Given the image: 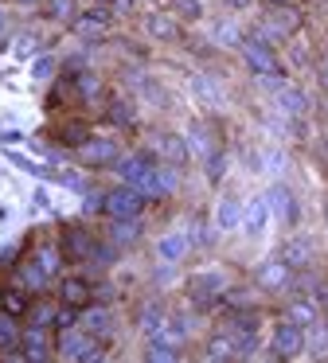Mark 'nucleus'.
<instances>
[{"instance_id": "nucleus-1", "label": "nucleus", "mask_w": 328, "mask_h": 363, "mask_svg": "<svg viewBox=\"0 0 328 363\" xmlns=\"http://www.w3.org/2000/svg\"><path fill=\"white\" fill-rule=\"evenodd\" d=\"M156 164H160V160L148 157V152H133V157H121L114 168H117V176H121V184H133L145 199H160V188H156Z\"/></svg>"}, {"instance_id": "nucleus-2", "label": "nucleus", "mask_w": 328, "mask_h": 363, "mask_svg": "<svg viewBox=\"0 0 328 363\" xmlns=\"http://www.w3.org/2000/svg\"><path fill=\"white\" fill-rule=\"evenodd\" d=\"M55 355L59 359H70V363H90V359H102V340L98 336H90L86 328H62L59 332V340H55Z\"/></svg>"}, {"instance_id": "nucleus-3", "label": "nucleus", "mask_w": 328, "mask_h": 363, "mask_svg": "<svg viewBox=\"0 0 328 363\" xmlns=\"http://www.w3.org/2000/svg\"><path fill=\"white\" fill-rule=\"evenodd\" d=\"M145 211V196L133 184H117V188L102 191V215L106 219H137Z\"/></svg>"}, {"instance_id": "nucleus-4", "label": "nucleus", "mask_w": 328, "mask_h": 363, "mask_svg": "<svg viewBox=\"0 0 328 363\" xmlns=\"http://www.w3.org/2000/svg\"><path fill=\"white\" fill-rule=\"evenodd\" d=\"M231 293V285H226V277L219 274V269H207V274H195L192 281H187V297H192L195 308H215L219 301Z\"/></svg>"}, {"instance_id": "nucleus-5", "label": "nucleus", "mask_w": 328, "mask_h": 363, "mask_svg": "<svg viewBox=\"0 0 328 363\" xmlns=\"http://www.w3.org/2000/svg\"><path fill=\"white\" fill-rule=\"evenodd\" d=\"M94 246H98V238L90 235V227H82V223H67L59 235V250L62 258L70 262H90L94 258Z\"/></svg>"}, {"instance_id": "nucleus-6", "label": "nucleus", "mask_w": 328, "mask_h": 363, "mask_svg": "<svg viewBox=\"0 0 328 363\" xmlns=\"http://www.w3.org/2000/svg\"><path fill=\"white\" fill-rule=\"evenodd\" d=\"M70 28H75V35H82V40H106L109 28H114V12L102 9V4H90V9L75 12Z\"/></svg>"}, {"instance_id": "nucleus-7", "label": "nucleus", "mask_w": 328, "mask_h": 363, "mask_svg": "<svg viewBox=\"0 0 328 363\" xmlns=\"http://www.w3.org/2000/svg\"><path fill=\"white\" fill-rule=\"evenodd\" d=\"M78 164L86 168H114L117 160H121V149H117V141H109V137H90L86 145H78L75 149Z\"/></svg>"}, {"instance_id": "nucleus-8", "label": "nucleus", "mask_w": 328, "mask_h": 363, "mask_svg": "<svg viewBox=\"0 0 328 363\" xmlns=\"http://www.w3.org/2000/svg\"><path fill=\"white\" fill-rule=\"evenodd\" d=\"M239 51H242V59H246V67L254 74H273V79H281V63H278V55L270 51V43H262V40H242L239 43Z\"/></svg>"}, {"instance_id": "nucleus-9", "label": "nucleus", "mask_w": 328, "mask_h": 363, "mask_svg": "<svg viewBox=\"0 0 328 363\" xmlns=\"http://www.w3.org/2000/svg\"><path fill=\"white\" fill-rule=\"evenodd\" d=\"M270 347H273V359H293V355H301L305 352V328L301 324H293V320H281L278 328H273V340H270Z\"/></svg>"}, {"instance_id": "nucleus-10", "label": "nucleus", "mask_w": 328, "mask_h": 363, "mask_svg": "<svg viewBox=\"0 0 328 363\" xmlns=\"http://www.w3.org/2000/svg\"><path fill=\"white\" fill-rule=\"evenodd\" d=\"M55 355V344H51V328H39V324H28L20 332V359H31V363H43Z\"/></svg>"}, {"instance_id": "nucleus-11", "label": "nucleus", "mask_w": 328, "mask_h": 363, "mask_svg": "<svg viewBox=\"0 0 328 363\" xmlns=\"http://www.w3.org/2000/svg\"><path fill=\"white\" fill-rule=\"evenodd\" d=\"M148 157L156 160H168V164H184L192 152H187V141L176 133H168V129H160V133L148 137Z\"/></svg>"}, {"instance_id": "nucleus-12", "label": "nucleus", "mask_w": 328, "mask_h": 363, "mask_svg": "<svg viewBox=\"0 0 328 363\" xmlns=\"http://www.w3.org/2000/svg\"><path fill=\"white\" fill-rule=\"evenodd\" d=\"M266 203H270V211L278 215V219L285 223V227H297V223H301V207H297L293 191H289L285 184H273L270 196H266Z\"/></svg>"}, {"instance_id": "nucleus-13", "label": "nucleus", "mask_w": 328, "mask_h": 363, "mask_svg": "<svg viewBox=\"0 0 328 363\" xmlns=\"http://www.w3.org/2000/svg\"><path fill=\"white\" fill-rule=\"evenodd\" d=\"M78 328H86L90 336H98V340H106L109 332H114V316H109V308L106 305H86V308H78Z\"/></svg>"}, {"instance_id": "nucleus-14", "label": "nucleus", "mask_w": 328, "mask_h": 363, "mask_svg": "<svg viewBox=\"0 0 328 363\" xmlns=\"http://www.w3.org/2000/svg\"><path fill=\"white\" fill-rule=\"evenodd\" d=\"M51 133H55V141H59V149H70V152L94 137L90 133V121H82V118H67L62 125H55Z\"/></svg>"}, {"instance_id": "nucleus-15", "label": "nucleus", "mask_w": 328, "mask_h": 363, "mask_svg": "<svg viewBox=\"0 0 328 363\" xmlns=\"http://www.w3.org/2000/svg\"><path fill=\"white\" fill-rule=\"evenodd\" d=\"M12 281L23 285L28 293H47V289H51V277L39 269V262L31 258V254H28L23 262H16V277H12Z\"/></svg>"}, {"instance_id": "nucleus-16", "label": "nucleus", "mask_w": 328, "mask_h": 363, "mask_svg": "<svg viewBox=\"0 0 328 363\" xmlns=\"http://www.w3.org/2000/svg\"><path fill=\"white\" fill-rule=\"evenodd\" d=\"M94 301V285L86 277H62L59 281V305H70V308H86Z\"/></svg>"}, {"instance_id": "nucleus-17", "label": "nucleus", "mask_w": 328, "mask_h": 363, "mask_svg": "<svg viewBox=\"0 0 328 363\" xmlns=\"http://www.w3.org/2000/svg\"><path fill=\"white\" fill-rule=\"evenodd\" d=\"M289 277H293V269H289L281 258H273V262H262V266H258L254 285H262V289H285Z\"/></svg>"}, {"instance_id": "nucleus-18", "label": "nucleus", "mask_w": 328, "mask_h": 363, "mask_svg": "<svg viewBox=\"0 0 328 363\" xmlns=\"http://www.w3.org/2000/svg\"><path fill=\"white\" fill-rule=\"evenodd\" d=\"M145 32L153 35V40H164V43H172V40H180V20L172 16V12H153V16L145 20Z\"/></svg>"}, {"instance_id": "nucleus-19", "label": "nucleus", "mask_w": 328, "mask_h": 363, "mask_svg": "<svg viewBox=\"0 0 328 363\" xmlns=\"http://www.w3.org/2000/svg\"><path fill=\"white\" fill-rule=\"evenodd\" d=\"M20 316H12L8 308H0V355H8V359H20V352H12L16 344H20Z\"/></svg>"}, {"instance_id": "nucleus-20", "label": "nucleus", "mask_w": 328, "mask_h": 363, "mask_svg": "<svg viewBox=\"0 0 328 363\" xmlns=\"http://www.w3.org/2000/svg\"><path fill=\"white\" fill-rule=\"evenodd\" d=\"M184 141H187V152H195L199 160H207V157H215V152H223V149H219V141L211 137L207 125H192Z\"/></svg>"}, {"instance_id": "nucleus-21", "label": "nucleus", "mask_w": 328, "mask_h": 363, "mask_svg": "<svg viewBox=\"0 0 328 363\" xmlns=\"http://www.w3.org/2000/svg\"><path fill=\"white\" fill-rule=\"evenodd\" d=\"M187 250H192V238L180 235V230H172V235H164L160 242H156V254H160V262H180Z\"/></svg>"}, {"instance_id": "nucleus-22", "label": "nucleus", "mask_w": 328, "mask_h": 363, "mask_svg": "<svg viewBox=\"0 0 328 363\" xmlns=\"http://www.w3.org/2000/svg\"><path fill=\"white\" fill-rule=\"evenodd\" d=\"M145 359H148V363H176V359H184V352H180V344H176V340L156 336L153 344L145 347Z\"/></svg>"}, {"instance_id": "nucleus-23", "label": "nucleus", "mask_w": 328, "mask_h": 363, "mask_svg": "<svg viewBox=\"0 0 328 363\" xmlns=\"http://www.w3.org/2000/svg\"><path fill=\"white\" fill-rule=\"evenodd\" d=\"M242 223V203H239V196H223L219 199V207H215V227L219 230H234Z\"/></svg>"}, {"instance_id": "nucleus-24", "label": "nucleus", "mask_w": 328, "mask_h": 363, "mask_svg": "<svg viewBox=\"0 0 328 363\" xmlns=\"http://www.w3.org/2000/svg\"><path fill=\"white\" fill-rule=\"evenodd\" d=\"M266 223H270V203H266V199H254V203L242 211V227H246L250 238H258L266 230Z\"/></svg>"}, {"instance_id": "nucleus-25", "label": "nucleus", "mask_w": 328, "mask_h": 363, "mask_svg": "<svg viewBox=\"0 0 328 363\" xmlns=\"http://www.w3.org/2000/svg\"><path fill=\"white\" fill-rule=\"evenodd\" d=\"M106 121H109V125H117V129H133L137 113H133L129 98H109V102H106Z\"/></svg>"}, {"instance_id": "nucleus-26", "label": "nucleus", "mask_w": 328, "mask_h": 363, "mask_svg": "<svg viewBox=\"0 0 328 363\" xmlns=\"http://www.w3.org/2000/svg\"><path fill=\"white\" fill-rule=\"evenodd\" d=\"M137 238H141V215L137 219H109V242L133 246Z\"/></svg>"}, {"instance_id": "nucleus-27", "label": "nucleus", "mask_w": 328, "mask_h": 363, "mask_svg": "<svg viewBox=\"0 0 328 363\" xmlns=\"http://www.w3.org/2000/svg\"><path fill=\"white\" fill-rule=\"evenodd\" d=\"M28 305H31V297H28V289H23V285H4V289H0V308H8V313L12 316H23L28 313Z\"/></svg>"}, {"instance_id": "nucleus-28", "label": "nucleus", "mask_w": 328, "mask_h": 363, "mask_svg": "<svg viewBox=\"0 0 328 363\" xmlns=\"http://www.w3.org/2000/svg\"><path fill=\"white\" fill-rule=\"evenodd\" d=\"M55 313H59V305H55V301H47V297H39V301H31V305H28L23 320L39 324V328H55Z\"/></svg>"}, {"instance_id": "nucleus-29", "label": "nucleus", "mask_w": 328, "mask_h": 363, "mask_svg": "<svg viewBox=\"0 0 328 363\" xmlns=\"http://www.w3.org/2000/svg\"><path fill=\"white\" fill-rule=\"evenodd\" d=\"M51 184H59V188L75 191V196H86V191H90L86 176H82V172H75V168H55V172H51Z\"/></svg>"}, {"instance_id": "nucleus-30", "label": "nucleus", "mask_w": 328, "mask_h": 363, "mask_svg": "<svg viewBox=\"0 0 328 363\" xmlns=\"http://www.w3.org/2000/svg\"><path fill=\"white\" fill-rule=\"evenodd\" d=\"M156 188H160V196H176L180 191V164L160 160V164H156Z\"/></svg>"}, {"instance_id": "nucleus-31", "label": "nucleus", "mask_w": 328, "mask_h": 363, "mask_svg": "<svg viewBox=\"0 0 328 363\" xmlns=\"http://www.w3.org/2000/svg\"><path fill=\"white\" fill-rule=\"evenodd\" d=\"M31 258L39 262V269H43L47 277H59V269H62V250H59V246H39Z\"/></svg>"}, {"instance_id": "nucleus-32", "label": "nucleus", "mask_w": 328, "mask_h": 363, "mask_svg": "<svg viewBox=\"0 0 328 363\" xmlns=\"http://www.w3.org/2000/svg\"><path fill=\"white\" fill-rule=\"evenodd\" d=\"M43 16L55 24H70L75 20V0H43Z\"/></svg>"}, {"instance_id": "nucleus-33", "label": "nucleus", "mask_w": 328, "mask_h": 363, "mask_svg": "<svg viewBox=\"0 0 328 363\" xmlns=\"http://www.w3.org/2000/svg\"><path fill=\"white\" fill-rule=\"evenodd\" d=\"M309 254H312V246H309V242H285L278 258L285 262L289 269H297V266H305V262H309Z\"/></svg>"}, {"instance_id": "nucleus-34", "label": "nucleus", "mask_w": 328, "mask_h": 363, "mask_svg": "<svg viewBox=\"0 0 328 363\" xmlns=\"http://www.w3.org/2000/svg\"><path fill=\"white\" fill-rule=\"evenodd\" d=\"M285 320L301 324V328H312V324H317V308H312L309 301H293V305L285 308Z\"/></svg>"}, {"instance_id": "nucleus-35", "label": "nucleus", "mask_w": 328, "mask_h": 363, "mask_svg": "<svg viewBox=\"0 0 328 363\" xmlns=\"http://www.w3.org/2000/svg\"><path fill=\"white\" fill-rule=\"evenodd\" d=\"M141 328L153 332V336H160L164 328H168V316H164L160 305H145V313H141Z\"/></svg>"}, {"instance_id": "nucleus-36", "label": "nucleus", "mask_w": 328, "mask_h": 363, "mask_svg": "<svg viewBox=\"0 0 328 363\" xmlns=\"http://www.w3.org/2000/svg\"><path fill=\"white\" fill-rule=\"evenodd\" d=\"M8 160H12L20 172H31V176H39V180H51V168H43V164H35V160H28L23 152H16L12 145H8Z\"/></svg>"}, {"instance_id": "nucleus-37", "label": "nucleus", "mask_w": 328, "mask_h": 363, "mask_svg": "<svg viewBox=\"0 0 328 363\" xmlns=\"http://www.w3.org/2000/svg\"><path fill=\"white\" fill-rule=\"evenodd\" d=\"M172 16L199 20V16H203V4H199V0H172Z\"/></svg>"}, {"instance_id": "nucleus-38", "label": "nucleus", "mask_w": 328, "mask_h": 363, "mask_svg": "<svg viewBox=\"0 0 328 363\" xmlns=\"http://www.w3.org/2000/svg\"><path fill=\"white\" fill-rule=\"evenodd\" d=\"M51 74H55V59L51 55H35V63H31V79L43 82V79H51Z\"/></svg>"}, {"instance_id": "nucleus-39", "label": "nucleus", "mask_w": 328, "mask_h": 363, "mask_svg": "<svg viewBox=\"0 0 328 363\" xmlns=\"http://www.w3.org/2000/svg\"><path fill=\"white\" fill-rule=\"evenodd\" d=\"M281 106H285L289 113H305V110H309V102H305L301 90H285V94H281Z\"/></svg>"}, {"instance_id": "nucleus-40", "label": "nucleus", "mask_w": 328, "mask_h": 363, "mask_svg": "<svg viewBox=\"0 0 328 363\" xmlns=\"http://www.w3.org/2000/svg\"><path fill=\"white\" fill-rule=\"evenodd\" d=\"M78 324V308H70V305H59V313H55V332H62V328H75Z\"/></svg>"}, {"instance_id": "nucleus-41", "label": "nucleus", "mask_w": 328, "mask_h": 363, "mask_svg": "<svg viewBox=\"0 0 328 363\" xmlns=\"http://www.w3.org/2000/svg\"><path fill=\"white\" fill-rule=\"evenodd\" d=\"M12 48H16V55H23V59H28V55H35V48H39V43L31 40V32H23L20 40L12 43Z\"/></svg>"}, {"instance_id": "nucleus-42", "label": "nucleus", "mask_w": 328, "mask_h": 363, "mask_svg": "<svg viewBox=\"0 0 328 363\" xmlns=\"http://www.w3.org/2000/svg\"><path fill=\"white\" fill-rule=\"evenodd\" d=\"M203 168H207V176H211V180H219V176H223V168H226L223 152H215V157H207V160H203Z\"/></svg>"}, {"instance_id": "nucleus-43", "label": "nucleus", "mask_w": 328, "mask_h": 363, "mask_svg": "<svg viewBox=\"0 0 328 363\" xmlns=\"http://www.w3.org/2000/svg\"><path fill=\"white\" fill-rule=\"evenodd\" d=\"M86 215H90V211H102V196H98V191H86Z\"/></svg>"}, {"instance_id": "nucleus-44", "label": "nucleus", "mask_w": 328, "mask_h": 363, "mask_svg": "<svg viewBox=\"0 0 328 363\" xmlns=\"http://www.w3.org/2000/svg\"><path fill=\"white\" fill-rule=\"evenodd\" d=\"M0 141H4V145H16V141H23V133H20V129H8V133H0Z\"/></svg>"}, {"instance_id": "nucleus-45", "label": "nucleus", "mask_w": 328, "mask_h": 363, "mask_svg": "<svg viewBox=\"0 0 328 363\" xmlns=\"http://www.w3.org/2000/svg\"><path fill=\"white\" fill-rule=\"evenodd\" d=\"M16 262V246H4V254H0V266H12Z\"/></svg>"}, {"instance_id": "nucleus-46", "label": "nucleus", "mask_w": 328, "mask_h": 363, "mask_svg": "<svg viewBox=\"0 0 328 363\" xmlns=\"http://www.w3.org/2000/svg\"><path fill=\"white\" fill-rule=\"evenodd\" d=\"M12 4H20V9H39L43 0H12Z\"/></svg>"}, {"instance_id": "nucleus-47", "label": "nucleus", "mask_w": 328, "mask_h": 363, "mask_svg": "<svg viewBox=\"0 0 328 363\" xmlns=\"http://www.w3.org/2000/svg\"><path fill=\"white\" fill-rule=\"evenodd\" d=\"M94 4H102V9H109V4H121V0H94Z\"/></svg>"}, {"instance_id": "nucleus-48", "label": "nucleus", "mask_w": 328, "mask_h": 363, "mask_svg": "<svg viewBox=\"0 0 328 363\" xmlns=\"http://www.w3.org/2000/svg\"><path fill=\"white\" fill-rule=\"evenodd\" d=\"M4 28H8V20H4V12H0V35H4Z\"/></svg>"}, {"instance_id": "nucleus-49", "label": "nucleus", "mask_w": 328, "mask_h": 363, "mask_svg": "<svg viewBox=\"0 0 328 363\" xmlns=\"http://www.w3.org/2000/svg\"><path fill=\"white\" fill-rule=\"evenodd\" d=\"M320 301H324V313H328V289H324V293H320Z\"/></svg>"}, {"instance_id": "nucleus-50", "label": "nucleus", "mask_w": 328, "mask_h": 363, "mask_svg": "<svg viewBox=\"0 0 328 363\" xmlns=\"http://www.w3.org/2000/svg\"><path fill=\"white\" fill-rule=\"evenodd\" d=\"M231 4H234V9H242V4H250V0H231Z\"/></svg>"}, {"instance_id": "nucleus-51", "label": "nucleus", "mask_w": 328, "mask_h": 363, "mask_svg": "<svg viewBox=\"0 0 328 363\" xmlns=\"http://www.w3.org/2000/svg\"><path fill=\"white\" fill-rule=\"evenodd\" d=\"M273 4H293V0H270V9H273Z\"/></svg>"}, {"instance_id": "nucleus-52", "label": "nucleus", "mask_w": 328, "mask_h": 363, "mask_svg": "<svg viewBox=\"0 0 328 363\" xmlns=\"http://www.w3.org/2000/svg\"><path fill=\"white\" fill-rule=\"evenodd\" d=\"M320 74H324V82H328V63H324V71H320Z\"/></svg>"}, {"instance_id": "nucleus-53", "label": "nucleus", "mask_w": 328, "mask_h": 363, "mask_svg": "<svg viewBox=\"0 0 328 363\" xmlns=\"http://www.w3.org/2000/svg\"><path fill=\"white\" fill-rule=\"evenodd\" d=\"M0 289H4V285H0Z\"/></svg>"}]
</instances>
